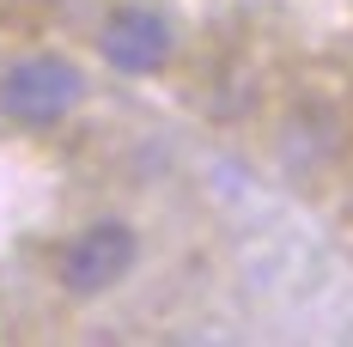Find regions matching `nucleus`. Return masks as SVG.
<instances>
[{"mask_svg":"<svg viewBox=\"0 0 353 347\" xmlns=\"http://www.w3.org/2000/svg\"><path fill=\"white\" fill-rule=\"evenodd\" d=\"M141 262V238L128 219H98L85 232H73L55 256V280L68 286L73 299H98L116 280H128V268Z\"/></svg>","mask_w":353,"mask_h":347,"instance_id":"nucleus-1","label":"nucleus"},{"mask_svg":"<svg viewBox=\"0 0 353 347\" xmlns=\"http://www.w3.org/2000/svg\"><path fill=\"white\" fill-rule=\"evenodd\" d=\"M79 92H85V79L61 55H31V61H12L0 73V110L25 128H55L79 104Z\"/></svg>","mask_w":353,"mask_h":347,"instance_id":"nucleus-2","label":"nucleus"},{"mask_svg":"<svg viewBox=\"0 0 353 347\" xmlns=\"http://www.w3.org/2000/svg\"><path fill=\"white\" fill-rule=\"evenodd\" d=\"M98 49H104V61L116 73H159L176 49V31L159 6H122V12L104 19Z\"/></svg>","mask_w":353,"mask_h":347,"instance_id":"nucleus-3","label":"nucleus"}]
</instances>
